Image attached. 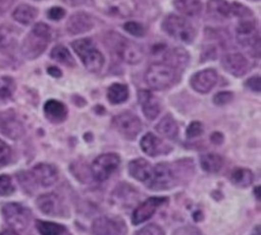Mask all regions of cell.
<instances>
[{"label": "cell", "mask_w": 261, "mask_h": 235, "mask_svg": "<svg viewBox=\"0 0 261 235\" xmlns=\"http://www.w3.org/2000/svg\"><path fill=\"white\" fill-rule=\"evenodd\" d=\"M51 39L50 27L43 22L36 23L21 44V53L29 60L38 58L47 48Z\"/></svg>", "instance_id": "obj_1"}, {"label": "cell", "mask_w": 261, "mask_h": 235, "mask_svg": "<svg viewBox=\"0 0 261 235\" xmlns=\"http://www.w3.org/2000/svg\"><path fill=\"white\" fill-rule=\"evenodd\" d=\"M106 43L114 55L128 64L139 63L143 59L144 53L142 48L135 42L129 41L118 34H108L106 37Z\"/></svg>", "instance_id": "obj_2"}, {"label": "cell", "mask_w": 261, "mask_h": 235, "mask_svg": "<svg viewBox=\"0 0 261 235\" xmlns=\"http://www.w3.org/2000/svg\"><path fill=\"white\" fill-rule=\"evenodd\" d=\"M71 47L76 55L82 60L87 70L91 72L100 71L104 64V57L102 53L96 48L95 43L89 39L84 38L71 43Z\"/></svg>", "instance_id": "obj_3"}, {"label": "cell", "mask_w": 261, "mask_h": 235, "mask_svg": "<svg viewBox=\"0 0 261 235\" xmlns=\"http://www.w3.org/2000/svg\"><path fill=\"white\" fill-rule=\"evenodd\" d=\"M176 70L165 63H153L145 74L147 84L156 91L170 87L176 81Z\"/></svg>", "instance_id": "obj_4"}, {"label": "cell", "mask_w": 261, "mask_h": 235, "mask_svg": "<svg viewBox=\"0 0 261 235\" xmlns=\"http://www.w3.org/2000/svg\"><path fill=\"white\" fill-rule=\"evenodd\" d=\"M163 31L173 39L186 44H190L194 41L196 31L184 17L169 14L162 21Z\"/></svg>", "instance_id": "obj_5"}, {"label": "cell", "mask_w": 261, "mask_h": 235, "mask_svg": "<svg viewBox=\"0 0 261 235\" xmlns=\"http://www.w3.org/2000/svg\"><path fill=\"white\" fill-rule=\"evenodd\" d=\"M176 184V177L173 169L167 163H158L152 167L151 175L145 183L152 190H165Z\"/></svg>", "instance_id": "obj_6"}, {"label": "cell", "mask_w": 261, "mask_h": 235, "mask_svg": "<svg viewBox=\"0 0 261 235\" xmlns=\"http://www.w3.org/2000/svg\"><path fill=\"white\" fill-rule=\"evenodd\" d=\"M120 158L114 153H107L98 156L91 165V173L96 181L107 180L118 168Z\"/></svg>", "instance_id": "obj_7"}, {"label": "cell", "mask_w": 261, "mask_h": 235, "mask_svg": "<svg viewBox=\"0 0 261 235\" xmlns=\"http://www.w3.org/2000/svg\"><path fill=\"white\" fill-rule=\"evenodd\" d=\"M2 216L8 226L14 230H23L30 223L31 212L17 202H7L2 207Z\"/></svg>", "instance_id": "obj_8"}, {"label": "cell", "mask_w": 261, "mask_h": 235, "mask_svg": "<svg viewBox=\"0 0 261 235\" xmlns=\"http://www.w3.org/2000/svg\"><path fill=\"white\" fill-rule=\"evenodd\" d=\"M96 7L104 14L113 17L130 16L136 8V0H94Z\"/></svg>", "instance_id": "obj_9"}, {"label": "cell", "mask_w": 261, "mask_h": 235, "mask_svg": "<svg viewBox=\"0 0 261 235\" xmlns=\"http://www.w3.org/2000/svg\"><path fill=\"white\" fill-rule=\"evenodd\" d=\"M116 130L125 138L134 139L142 130L141 120L130 112H123L113 118Z\"/></svg>", "instance_id": "obj_10"}, {"label": "cell", "mask_w": 261, "mask_h": 235, "mask_svg": "<svg viewBox=\"0 0 261 235\" xmlns=\"http://www.w3.org/2000/svg\"><path fill=\"white\" fill-rule=\"evenodd\" d=\"M91 230L94 235H123L125 225L117 218L101 216L93 221Z\"/></svg>", "instance_id": "obj_11"}, {"label": "cell", "mask_w": 261, "mask_h": 235, "mask_svg": "<svg viewBox=\"0 0 261 235\" xmlns=\"http://www.w3.org/2000/svg\"><path fill=\"white\" fill-rule=\"evenodd\" d=\"M30 175L37 184L43 187H49L56 183L58 179V170L52 164L40 163L32 168Z\"/></svg>", "instance_id": "obj_12"}, {"label": "cell", "mask_w": 261, "mask_h": 235, "mask_svg": "<svg viewBox=\"0 0 261 235\" xmlns=\"http://www.w3.org/2000/svg\"><path fill=\"white\" fill-rule=\"evenodd\" d=\"M167 201L166 197H158L153 196L147 198L141 204H139L133 213L132 221L134 225H139L147 220H149L157 211L159 207Z\"/></svg>", "instance_id": "obj_13"}, {"label": "cell", "mask_w": 261, "mask_h": 235, "mask_svg": "<svg viewBox=\"0 0 261 235\" xmlns=\"http://www.w3.org/2000/svg\"><path fill=\"white\" fill-rule=\"evenodd\" d=\"M217 82V73L214 69H204L191 77L192 87L201 94L209 93Z\"/></svg>", "instance_id": "obj_14"}, {"label": "cell", "mask_w": 261, "mask_h": 235, "mask_svg": "<svg viewBox=\"0 0 261 235\" xmlns=\"http://www.w3.org/2000/svg\"><path fill=\"white\" fill-rule=\"evenodd\" d=\"M38 209L48 216H60L64 213V205L55 193H45L36 200Z\"/></svg>", "instance_id": "obj_15"}, {"label": "cell", "mask_w": 261, "mask_h": 235, "mask_svg": "<svg viewBox=\"0 0 261 235\" xmlns=\"http://www.w3.org/2000/svg\"><path fill=\"white\" fill-rule=\"evenodd\" d=\"M223 68L233 76H242L249 69L248 60L241 53H228L222 57Z\"/></svg>", "instance_id": "obj_16"}, {"label": "cell", "mask_w": 261, "mask_h": 235, "mask_svg": "<svg viewBox=\"0 0 261 235\" xmlns=\"http://www.w3.org/2000/svg\"><path fill=\"white\" fill-rule=\"evenodd\" d=\"M94 26L92 17L86 12H75L69 16L66 22V31L70 35H80L89 32Z\"/></svg>", "instance_id": "obj_17"}, {"label": "cell", "mask_w": 261, "mask_h": 235, "mask_svg": "<svg viewBox=\"0 0 261 235\" xmlns=\"http://www.w3.org/2000/svg\"><path fill=\"white\" fill-rule=\"evenodd\" d=\"M139 102L145 117L149 120L155 119L160 113V103L149 91H140L138 94Z\"/></svg>", "instance_id": "obj_18"}, {"label": "cell", "mask_w": 261, "mask_h": 235, "mask_svg": "<svg viewBox=\"0 0 261 235\" xmlns=\"http://www.w3.org/2000/svg\"><path fill=\"white\" fill-rule=\"evenodd\" d=\"M140 144L142 151L150 157H156L169 151V148L165 143H163L160 138H158L151 132L145 134L142 137Z\"/></svg>", "instance_id": "obj_19"}, {"label": "cell", "mask_w": 261, "mask_h": 235, "mask_svg": "<svg viewBox=\"0 0 261 235\" xmlns=\"http://www.w3.org/2000/svg\"><path fill=\"white\" fill-rule=\"evenodd\" d=\"M152 172V166L145 159H135L128 163L129 175L143 182L144 184L148 181Z\"/></svg>", "instance_id": "obj_20"}, {"label": "cell", "mask_w": 261, "mask_h": 235, "mask_svg": "<svg viewBox=\"0 0 261 235\" xmlns=\"http://www.w3.org/2000/svg\"><path fill=\"white\" fill-rule=\"evenodd\" d=\"M163 61L165 64L171 66L175 70L182 69L189 62V54L182 48H173L163 55Z\"/></svg>", "instance_id": "obj_21"}, {"label": "cell", "mask_w": 261, "mask_h": 235, "mask_svg": "<svg viewBox=\"0 0 261 235\" xmlns=\"http://www.w3.org/2000/svg\"><path fill=\"white\" fill-rule=\"evenodd\" d=\"M44 113L51 122L59 123L65 120L67 109L63 103L57 100H49L44 105Z\"/></svg>", "instance_id": "obj_22"}, {"label": "cell", "mask_w": 261, "mask_h": 235, "mask_svg": "<svg viewBox=\"0 0 261 235\" xmlns=\"http://www.w3.org/2000/svg\"><path fill=\"white\" fill-rule=\"evenodd\" d=\"M37 16H38L37 8L29 4L18 5L12 13V17L14 18V20L24 25L32 23Z\"/></svg>", "instance_id": "obj_23"}, {"label": "cell", "mask_w": 261, "mask_h": 235, "mask_svg": "<svg viewBox=\"0 0 261 235\" xmlns=\"http://www.w3.org/2000/svg\"><path fill=\"white\" fill-rule=\"evenodd\" d=\"M0 128L1 132L11 139H17L24 133L22 124L14 118H6L2 120Z\"/></svg>", "instance_id": "obj_24"}, {"label": "cell", "mask_w": 261, "mask_h": 235, "mask_svg": "<svg viewBox=\"0 0 261 235\" xmlns=\"http://www.w3.org/2000/svg\"><path fill=\"white\" fill-rule=\"evenodd\" d=\"M156 130L159 134L163 135L164 137L173 139L177 136L178 133V127L175 122V120L170 116L166 115L164 116L156 125Z\"/></svg>", "instance_id": "obj_25"}, {"label": "cell", "mask_w": 261, "mask_h": 235, "mask_svg": "<svg viewBox=\"0 0 261 235\" xmlns=\"http://www.w3.org/2000/svg\"><path fill=\"white\" fill-rule=\"evenodd\" d=\"M207 12L216 18H228L230 16V4L226 0H208Z\"/></svg>", "instance_id": "obj_26"}, {"label": "cell", "mask_w": 261, "mask_h": 235, "mask_svg": "<svg viewBox=\"0 0 261 235\" xmlns=\"http://www.w3.org/2000/svg\"><path fill=\"white\" fill-rule=\"evenodd\" d=\"M173 5L177 11L188 16L198 15L203 7L200 0H174Z\"/></svg>", "instance_id": "obj_27"}, {"label": "cell", "mask_w": 261, "mask_h": 235, "mask_svg": "<svg viewBox=\"0 0 261 235\" xmlns=\"http://www.w3.org/2000/svg\"><path fill=\"white\" fill-rule=\"evenodd\" d=\"M200 164L203 170L209 173L218 172L223 164L222 158L214 153H207L200 157Z\"/></svg>", "instance_id": "obj_28"}, {"label": "cell", "mask_w": 261, "mask_h": 235, "mask_svg": "<svg viewBox=\"0 0 261 235\" xmlns=\"http://www.w3.org/2000/svg\"><path fill=\"white\" fill-rule=\"evenodd\" d=\"M254 179L253 173L251 170L247 168H238L232 171L230 175V181L233 185L245 188L252 184Z\"/></svg>", "instance_id": "obj_29"}, {"label": "cell", "mask_w": 261, "mask_h": 235, "mask_svg": "<svg viewBox=\"0 0 261 235\" xmlns=\"http://www.w3.org/2000/svg\"><path fill=\"white\" fill-rule=\"evenodd\" d=\"M107 98L111 104H121L128 98V89L122 83H113L107 91Z\"/></svg>", "instance_id": "obj_30"}, {"label": "cell", "mask_w": 261, "mask_h": 235, "mask_svg": "<svg viewBox=\"0 0 261 235\" xmlns=\"http://www.w3.org/2000/svg\"><path fill=\"white\" fill-rule=\"evenodd\" d=\"M36 228L41 235H63L65 232L64 226L57 223L41 220L36 222Z\"/></svg>", "instance_id": "obj_31"}, {"label": "cell", "mask_w": 261, "mask_h": 235, "mask_svg": "<svg viewBox=\"0 0 261 235\" xmlns=\"http://www.w3.org/2000/svg\"><path fill=\"white\" fill-rule=\"evenodd\" d=\"M50 56L53 60H55L59 63H62L64 65H67V66H73L74 65L73 57L71 56V54L67 50V48H65L62 45L55 46L52 49V51L50 53Z\"/></svg>", "instance_id": "obj_32"}, {"label": "cell", "mask_w": 261, "mask_h": 235, "mask_svg": "<svg viewBox=\"0 0 261 235\" xmlns=\"http://www.w3.org/2000/svg\"><path fill=\"white\" fill-rule=\"evenodd\" d=\"M15 91V82L10 76H0V100L9 99Z\"/></svg>", "instance_id": "obj_33"}, {"label": "cell", "mask_w": 261, "mask_h": 235, "mask_svg": "<svg viewBox=\"0 0 261 235\" xmlns=\"http://www.w3.org/2000/svg\"><path fill=\"white\" fill-rule=\"evenodd\" d=\"M14 37L10 30L6 27L0 28V50H6L14 44Z\"/></svg>", "instance_id": "obj_34"}, {"label": "cell", "mask_w": 261, "mask_h": 235, "mask_svg": "<svg viewBox=\"0 0 261 235\" xmlns=\"http://www.w3.org/2000/svg\"><path fill=\"white\" fill-rule=\"evenodd\" d=\"M230 14L239 17L240 19L253 16L252 11L248 7H246L245 5H243L239 2H233L230 4Z\"/></svg>", "instance_id": "obj_35"}, {"label": "cell", "mask_w": 261, "mask_h": 235, "mask_svg": "<svg viewBox=\"0 0 261 235\" xmlns=\"http://www.w3.org/2000/svg\"><path fill=\"white\" fill-rule=\"evenodd\" d=\"M122 27L124 28V31L136 37H143L146 33L144 25L137 21H127L123 24Z\"/></svg>", "instance_id": "obj_36"}, {"label": "cell", "mask_w": 261, "mask_h": 235, "mask_svg": "<svg viewBox=\"0 0 261 235\" xmlns=\"http://www.w3.org/2000/svg\"><path fill=\"white\" fill-rule=\"evenodd\" d=\"M14 191L11 178L7 175H0V194L10 195Z\"/></svg>", "instance_id": "obj_37"}, {"label": "cell", "mask_w": 261, "mask_h": 235, "mask_svg": "<svg viewBox=\"0 0 261 235\" xmlns=\"http://www.w3.org/2000/svg\"><path fill=\"white\" fill-rule=\"evenodd\" d=\"M11 160L10 146L0 139V168L6 166Z\"/></svg>", "instance_id": "obj_38"}, {"label": "cell", "mask_w": 261, "mask_h": 235, "mask_svg": "<svg viewBox=\"0 0 261 235\" xmlns=\"http://www.w3.org/2000/svg\"><path fill=\"white\" fill-rule=\"evenodd\" d=\"M135 235H165V234L161 227L155 224H150L143 227L139 231H137Z\"/></svg>", "instance_id": "obj_39"}, {"label": "cell", "mask_w": 261, "mask_h": 235, "mask_svg": "<svg viewBox=\"0 0 261 235\" xmlns=\"http://www.w3.org/2000/svg\"><path fill=\"white\" fill-rule=\"evenodd\" d=\"M203 131H204L203 124L199 121H194L188 126L186 134L189 138H193V137H197V136L201 135L203 133Z\"/></svg>", "instance_id": "obj_40"}, {"label": "cell", "mask_w": 261, "mask_h": 235, "mask_svg": "<svg viewBox=\"0 0 261 235\" xmlns=\"http://www.w3.org/2000/svg\"><path fill=\"white\" fill-rule=\"evenodd\" d=\"M232 98H233V95L230 92H226V91L219 92L214 96L213 102L218 106H222V105L228 104L232 100Z\"/></svg>", "instance_id": "obj_41"}, {"label": "cell", "mask_w": 261, "mask_h": 235, "mask_svg": "<svg viewBox=\"0 0 261 235\" xmlns=\"http://www.w3.org/2000/svg\"><path fill=\"white\" fill-rule=\"evenodd\" d=\"M172 235H202V233L198 228L192 225H187L175 229Z\"/></svg>", "instance_id": "obj_42"}, {"label": "cell", "mask_w": 261, "mask_h": 235, "mask_svg": "<svg viewBox=\"0 0 261 235\" xmlns=\"http://www.w3.org/2000/svg\"><path fill=\"white\" fill-rule=\"evenodd\" d=\"M65 15V10L61 7H52L48 10V17L52 20H59Z\"/></svg>", "instance_id": "obj_43"}, {"label": "cell", "mask_w": 261, "mask_h": 235, "mask_svg": "<svg viewBox=\"0 0 261 235\" xmlns=\"http://www.w3.org/2000/svg\"><path fill=\"white\" fill-rule=\"evenodd\" d=\"M246 85H247L250 90L259 93L260 90H261V80H260V76H259V75H255V76H253V77H250V78L246 81Z\"/></svg>", "instance_id": "obj_44"}, {"label": "cell", "mask_w": 261, "mask_h": 235, "mask_svg": "<svg viewBox=\"0 0 261 235\" xmlns=\"http://www.w3.org/2000/svg\"><path fill=\"white\" fill-rule=\"evenodd\" d=\"M13 2L14 0H0V14L6 12L11 7Z\"/></svg>", "instance_id": "obj_45"}, {"label": "cell", "mask_w": 261, "mask_h": 235, "mask_svg": "<svg viewBox=\"0 0 261 235\" xmlns=\"http://www.w3.org/2000/svg\"><path fill=\"white\" fill-rule=\"evenodd\" d=\"M48 73L54 77H60L61 76V71L59 70V68L55 67V66H50L48 69H47Z\"/></svg>", "instance_id": "obj_46"}, {"label": "cell", "mask_w": 261, "mask_h": 235, "mask_svg": "<svg viewBox=\"0 0 261 235\" xmlns=\"http://www.w3.org/2000/svg\"><path fill=\"white\" fill-rule=\"evenodd\" d=\"M211 140L214 142V143H220L222 141V134L219 133V132H214L212 135H211Z\"/></svg>", "instance_id": "obj_47"}, {"label": "cell", "mask_w": 261, "mask_h": 235, "mask_svg": "<svg viewBox=\"0 0 261 235\" xmlns=\"http://www.w3.org/2000/svg\"><path fill=\"white\" fill-rule=\"evenodd\" d=\"M0 235H19V234H18V232L16 230L10 228V229H5V230L1 231Z\"/></svg>", "instance_id": "obj_48"}, {"label": "cell", "mask_w": 261, "mask_h": 235, "mask_svg": "<svg viewBox=\"0 0 261 235\" xmlns=\"http://www.w3.org/2000/svg\"><path fill=\"white\" fill-rule=\"evenodd\" d=\"M62 1L70 6H76V5H80L85 2V0H62Z\"/></svg>", "instance_id": "obj_49"}, {"label": "cell", "mask_w": 261, "mask_h": 235, "mask_svg": "<svg viewBox=\"0 0 261 235\" xmlns=\"http://www.w3.org/2000/svg\"><path fill=\"white\" fill-rule=\"evenodd\" d=\"M251 1H259V0H251Z\"/></svg>", "instance_id": "obj_50"}]
</instances>
